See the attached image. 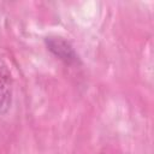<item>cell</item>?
Returning a JSON list of instances; mask_svg holds the SVG:
<instances>
[{"label":"cell","instance_id":"6da1fadb","mask_svg":"<svg viewBox=\"0 0 154 154\" xmlns=\"http://www.w3.org/2000/svg\"><path fill=\"white\" fill-rule=\"evenodd\" d=\"M12 102V76L0 54V114L6 113Z\"/></svg>","mask_w":154,"mask_h":154},{"label":"cell","instance_id":"7a4b0ae2","mask_svg":"<svg viewBox=\"0 0 154 154\" xmlns=\"http://www.w3.org/2000/svg\"><path fill=\"white\" fill-rule=\"evenodd\" d=\"M47 46L49 51H52L57 57L65 60L66 63H72L76 60V53L72 49V47L66 42L65 40L60 37H54L47 40Z\"/></svg>","mask_w":154,"mask_h":154}]
</instances>
